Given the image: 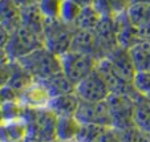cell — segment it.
I'll list each match as a JSON object with an SVG mask.
<instances>
[{
    "instance_id": "obj_1",
    "label": "cell",
    "mask_w": 150,
    "mask_h": 142,
    "mask_svg": "<svg viewBox=\"0 0 150 142\" xmlns=\"http://www.w3.org/2000/svg\"><path fill=\"white\" fill-rule=\"evenodd\" d=\"M16 61L31 74L33 81L45 80L62 71L60 56L54 54L45 47H41Z\"/></svg>"
},
{
    "instance_id": "obj_2",
    "label": "cell",
    "mask_w": 150,
    "mask_h": 142,
    "mask_svg": "<svg viewBox=\"0 0 150 142\" xmlns=\"http://www.w3.org/2000/svg\"><path fill=\"white\" fill-rule=\"evenodd\" d=\"M74 31L76 28L73 25L64 23L60 17L45 19L44 29H42L44 47L57 56L67 53L71 51Z\"/></svg>"
},
{
    "instance_id": "obj_3",
    "label": "cell",
    "mask_w": 150,
    "mask_h": 142,
    "mask_svg": "<svg viewBox=\"0 0 150 142\" xmlns=\"http://www.w3.org/2000/svg\"><path fill=\"white\" fill-rule=\"evenodd\" d=\"M41 47H44L41 36L20 27L17 31L9 35L4 51L9 61H16Z\"/></svg>"
},
{
    "instance_id": "obj_4",
    "label": "cell",
    "mask_w": 150,
    "mask_h": 142,
    "mask_svg": "<svg viewBox=\"0 0 150 142\" xmlns=\"http://www.w3.org/2000/svg\"><path fill=\"white\" fill-rule=\"evenodd\" d=\"M60 61H61L62 72L74 85H77L81 80H84L89 73H92L97 65L96 59L74 51H69L61 54Z\"/></svg>"
},
{
    "instance_id": "obj_5",
    "label": "cell",
    "mask_w": 150,
    "mask_h": 142,
    "mask_svg": "<svg viewBox=\"0 0 150 142\" xmlns=\"http://www.w3.org/2000/svg\"><path fill=\"white\" fill-rule=\"evenodd\" d=\"M96 69L105 78L110 93L127 96V97H132L133 100L139 94L138 92H137V89L134 88L133 80H129L125 76H122L116 69V66L110 63V60H109L108 57H104V59L98 60V61H97V65H96Z\"/></svg>"
},
{
    "instance_id": "obj_6",
    "label": "cell",
    "mask_w": 150,
    "mask_h": 142,
    "mask_svg": "<svg viewBox=\"0 0 150 142\" xmlns=\"http://www.w3.org/2000/svg\"><path fill=\"white\" fill-rule=\"evenodd\" d=\"M112 117V128L124 130L134 126V109L136 102L132 97L110 93L106 98Z\"/></svg>"
},
{
    "instance_id": "obj_7",
    "label": "cell",
    "mask_w": 150,
    "mask_h": 142,
    "mask_svg": "<svg viewBox=\"0 0 150 142\" xmlns=\"http://www.w3.org/2000/svg\"><path fill=\"white\" fill-rule=\"evenodd\" d=\"M74 92L80 97V100L91 101V102L105 101L110 94L108 84L97 69H94L84 80H81L76 85Z\"/></svg>"
},
{
    "instance_id": "obj_8",
    "label": "cell",
    "mask_w": 150,
    "mask_h": 142,
    "mask_svg": "<svg viewBox=\"0 0 150 142\" xmlns=\"http://www.w3.org/2000/svg\"><path fill=\"white\" fill-rule=\"evenodd\" d=\"M74 117L81 125L84 124H96L101 126H112V117L110 110L106 100L98 101V102H91L80 100L79 108H77Z\"/></svg>"
},
{
    "instance_id": "obj_9",
    "label": "cell",
    "mask_w": 150,
    "mask_h": 142,
    "mask_svg": "<svg viewBox=\"0 0 150 142\" xmlns=\"http://www.w3.org/2000/svg\"><path fill=\"white\" fill-rule=\"evenodd\" d=\"M97 43L104 57H106L114 48L118 47L117 41V25L114 16H101L98 25L94 29Z\"/></svg>"
},
{
    "instance_id": "obj_10",
    "label": "cell",
    "mask_w": 150,
    "mask_h": 142,
    "mask_svg": "<svg viewBox=\"0 0 150 142\" xmlns=\"http://www.w3.org/2000/svg\"><path fill=\"white\" fill-rule=\"evenodd\" d=\"M114 20H116L117 25V41H118L120 47L130 49L138 43H141L138 27L132 23L130 17L127 15V11L116 15Z\"/></svg>"
},
{
    "instance_id": "obj_11",
    "label": "cell",
    "mask_w": 150,
    "mask_h": 142,
    "mask_svg": "<svg viewBox=\"0 0 150 142\" xmlns=\"http://www.w3.org/2000/svg\"><path fill=\"white\" fill-rule=\"evenodd\" d=\"M51 100L48 90L40 81H33L29 86L21 90L17 96V101L25 108L41 109L47 108Z\"/></svg>"
},
{
    "instance_id": "obj_12",
    "label": "cell",
    "mask_w": 150,
    "mask_h": 142,
    "mask_svg": "<svg viewBox=\"0 0 150 142\" xmlns=\"http://www.w3.org/2000/svg\"><path fill=\"white\" fill-rule=\"evenodd\" d=\"M71 51L79 52V53L91 56L96 59L97 61L104 59L101 49L97 43L96 35L93 31H82V29H76L73 36V41H72Z\"/></svg>"
},
{
    "instance_id": "obj_13",
    "label": "cell",
    "mask_w": 150,
    "mask_h": 142,
    "mask_svg": "<svg viewBox=\"0 0 150 142\" xmlns=\"http://www.w3.org/2000/svg\"><path fill=\"white\" fill-rule=\"evenodd\" d=\"M80 104V97L73 93H67L61 96L51 97L47 108L53 112L57 117H72L74 116Z\"/></svg>"
},
{
    "instance_id": "obj_14",
    "label": "cell",
    "mask_w": 150,
    "mask_h": 142,
    "mask_svg": "<svg viewBox=\"0 0 150 142\" xmlns=\"http://www.w3.org/2000/svg\"><path fill=\"white\" fill-rule=\"evenodd\" d=\"M0 25L9 35L21 27L20 8L13 0H0Z\"/></svg>"
},
{
    "instance_id": "obj_15",
    "label": "cell",
    "mask_w": 150,
    "mask_h": 142,
    "mask_svg": "<svg viewBox=\"0 0 150 142\" xmlns=\"http://www.w3.org/2000/svg\"><path fill=\"white\" fill-rule=\"evenodd\" d=\"M106 57L110 60V63L116 66V69L122 74V76H125L129 80H133V77H134V74H136L137 71H136V66H134V64H133V60H132L130 51H129V49L118 45Z\"/></svg>"
},
{
    "instance_id": "obj_16",
    "label": "cell",
    "mask_w": 150,
    "mask_h": 142,
    "mask_svg": "<svg viewBox=\"0 0 150 142\" xmlns=\"http://www.w3.org/2000/svg\"><path fill=\"white\" fill-rule=\"evenodd\" d=\"M20 21H21L23 28L28 29V31L42 37V29H44L45 17L41 13L39 6L20 8Z\"/></svg>"
},
{
    "instance_id": "obj_17",
    "label": "cell",
    "mask_w": 150,
    "mask_h": 142,
    "mask_svg": "<svg viewBox=\"0 0 150 142\" xmlns=\"http://www.w3.org/2000/svg\"><path fill=\"white\" fill-rule=\"evenodd\" d=\"M40 83L45 86V89L48 90L51 97L61 96V94H67V93H73L76 90V85L65 76V73L62 71L45 80H41Z\"/></svg>"
},
{
    "instance_id": "obj_18",
    "label": "cell",
    "mask_w": 150,
    "mask_h": 142,
    "mask_svg": "<svg viewBox=\"0 0 150 142\" xmlns=\"http://www.w3.org/2000/svg\"><path fill=\"white\" fill-rule=\"evenodd\" d=\"M134 125L150 136V100L145 94L139 93L134 98Z\"/></svg>"
},
{
    "instance_id": "obj_19",
    "label": "cell",
    "mask_w": 150,
    "mask_h": 142,
    "mask_svg": "<svg viewBox=\"0 0 150 142\" xmlns=\"http://www.w3.org/2000/svg\"><path fill=\"white\" fill-rule=\"evenodd\" d=\"M33 83L32 76L20 65L17 61H9V78L7 85L13 88L17 93L29 86Z\"/></svg>"
},
{
    "instance_id": "obj_20",
    "label": "cell",
    "mask_w": 150,
    "mask_h": 142,
    "mask_svg": "<svg viewBox=\"0 0 150 142\" xmlns=\"http://www.w3.org/2000/svg\"><path fill=\"white\" fill-rule=\"evenodd\" d=\"M81 124L76 117H57L56 125V139L62 142H72L76 139V136L80 130Z\"/></svg>"
},
{
    "instance_id": "obj_21",
    "label": "cell",
    "mask_w": 150,
    "mask_h": 142,
    "mask_svg": "<svg viewBox=\"0 0 150 142\" xmlns=\"http://www.w3.org/2000/svg\"><path fill=\"white\" fill-rule=\"evenodd\" d=\"M27 136V128L23 121L0 124V141L1 142H21Z\"/></svg>"
},
{
    "instance_id": "obj_22",
    "label": "cell",
    "mask_w": 150,
    "mask_h": 142,
    "mask_svg": "<svg viewBox=\"0 0 150 142\" xmlns=\"http://www.w3.org/2000/svg\"><path fill=\"white\" fill-rule=\"evenodd\" d=\"M100 20H101V15L98 13V11L93 6H86L82 7L73 27L76 29H82V31H94L96 27L98 25Z\"/></svg>"
},
{
    "instance_id": "obj_23",
    "label": "cell",
    "mask_w": 150,
    "mask_h": 142,
    "mask_svg": "<svg viewBox=\"0 0 150 142\" xmlns=\"http://www.w3.org/2000/svg\"><path fill=\"white\" fill-rule=\"evenodd\" d=\"M92 6L98 11L101 16H116L127 11L130 0H93Z\"/></svg>"
},
{
    "instance_id": "obj_24",
    "label": "cell",
    "mask_w": 150,
    "mask_h": 142,
    "mask_svg": "<svg viewBox=\"0 0 150 142\" xmlns=\"http://www.w3.org/2000/svg\"><path fill=\"white\" fill-rule=\"evenodd\" d=\"M129 51L136 71H150V43L141 41Z\"/></svg>"
},
{
    "instance_id": "obj_25",
    "label": "cell",
    "mask_w": 150,
    "mask_h": 142,
    "mask_svg": "<svg viewBox=\"0 0 150 142\" xmlns=\"http://www.w3.org/2000/svg\"><path fill=\"white\" fill-rule=\"evenodd\" d=\"M24 109L17 100L12 101H3L0 102V112H1V122H13V121H23ZM24 122V121H23Z\"/></svg>"
},
{
    "instance_id": "obj_26",
    "label": "cell",
    "mask_w": 150,
    "mask_h": 142,
    "mask_svg": "<svg viewBox=\"0 0 150 142\" xmlns=\"http://www.w3.org/2000/svg\"><path fill=\"white\" fill-rule=\"evenodd\" d=\"M82 7L79 3H76L74 0H62L61 7H60V15L59 17L67 24L73 25L74 21L77 20L80 12H81Z\"/></svg>"
},
{
    "instance_id": "obj_27",
    "label": "cell",
    "mask_w": 150,
    "mask_h": 142,
    "mask_svg": "<svg viewBox=\"0 0 150 142\" xmlns=\"http://www.w3.org/2000/svg\"><path fill=\"white\" fill-rule=\"evenodd\" d=\"M127 15L132 23L137 27L150 23V4H130L127 8Z\"/></svg>"
},
{
    "instance_id": "obj_28",
    "label": "cell",
    "mask_w": 150,
    "mask_h": 142,
    "mask_svg": "<svg viewBox=\"0 0 150 142\" xmlns=\"http://www.w3.org/2000/svg\"><path fill=\"white\" fill-rule=\"evenodd\" d=\"M106 126L96 125V124H84L80 126V130L76 136V142H96Z\"/></svg>"
},
{
    "instance_id": "obj_29",
    "label": "cell",
    "mask_w": 150,
    "mask_h": 142,
    "mask_svg": "<svg viewBox=\"0 0 150 142\" xmlns=\"http://www.w3.org/2000/svg\"><path fill=\"white\" fill-rule=\"evenodd\" d=\"M120 142H150V136L138 129L136 125L124 130H118Z\"/></svg>"
},
{
    "instance_id": "obj_30",
    "label": "cell",
    "mask_w": 150,
    "mask_h": 142,
    "mask_svg": "<svg viewBox=\"0 0 150 142\" xmlns=\"http://www.w3.org/2000/svg\"><path fill=\"white\" fill-rule=\"evenodd\" d=\"M62 0H40L39 8L45 19H57Z\"/></svg>"
},
{
    "instance_id": "obj_31",
    "label": "cell",
    "mask_w": 150,
    "mask_h": 142,
    "mask_svg": "<svg viewBox=\"0 0 150 142\" xmlns=\"http://www.w3.org/2000/svg\"><path fill=\"white\" fill-rule=\"evenodd\" d=\"M133 84L138 93L146 96L150 92V71H137L133 77Z\"/></svg>"
},
{
    "instance_id": "obj_32",
    "label": "cell",
    "mask_w": 150,
    "mask_h": 142,
    "mask_svg": "<svg viewBox=\"0 0 150 142\" xmlns=\"http://www.w3.org/2000/svg\"><path fill=\"white\" fill-rule=\"evenodd\" d=\"M96 142H120V134H118V130L112 126L106 128L102 134L98 137Z\"/></svg>"
},
{
    "instance_id": "obj_33",
    "label": "cell",
    "mask_w": 150,
    "mask_h": 142,
    "mask_svg": "<svg viewBox=\"0 0 150 142\" xmlns=\"http://www.w3.org/2000/svg\"><path fill=\"white\" fill-rule=\"evenodd\" d=\"M17 93L13 88H11L9 85H4L0 88V102H3V101H12V100H17Z\"/></svg>"
},
{
    "instance_id": "obj_34",
    "label": "cell",
    "mask_w": 150,
    "mask_h": 142,
    "mask_svg": "<svg viewBox=\"0 0 150 142\" xmlns=\"http://www.w3.org/2000/svg\"><path fill=\"white\" fill-rule=\"evenodd\" d=\"M138 32H139V37L141 41H150V23L142 24L138 27Z\"/></svg>"
},
{
    "instance_id": "obj_35",
    "label": "cell",
    "mask_w": 150,
    "mask_h": 142,
    "mask_svg": "<svg viewBox=\"0 0 150 142\" xmlns=\"http://www.w3.org/2000/svg\"><path fill=\"white\" fill-rule=\"evenodd\" d=\"M13 1L19 6V8L31 7V6H39V3H40V0H13Z\"/></svg>"
},
{
    "instance_id": "obj_36",
    "label": "cell",
    "mask_w": 150,
    "mask_h": 142,
    "mask_svg": "<svg viewBox=\"0 0 150 142\" xmlns=\"http://www.w3.org/2000/svg\"><path fill=\"white\" fill-rule=\"evenodd\" d=\"M8 39H9V33L0 25V48H6Z\"/></svg>"
},
{
    "instance_id": "obj_37",
    "label": "cell",
    "mask_w": 150,
    "mask_h": 142,
    "mask_svg": "<svg viewBox=\"0 0 150 142\" xmlns=\"http://www.w3.org/2000/svg\"><path fill=\"white\" fill-rule=\"evenodd\" d=\"M7 61H9V60H8V57H7L6 51H4V48H0V64L7 63Z\"/></svg>"
},
{
    "instance_id": "obj_38",
    "label": "cell",
    "mask_w": 150,
    "mask_h": 142,
    "mask_svg": "<svg viewBox=\"0 0 150 142\" xmlns=\"http://www.w3.org/2000/svg\"><path fill=\"white\" fill-rule=\"evenodd\" d=\"M76 3H79L81 7H86V6H92L93 0H74Z\"/></svg>"
},
{
    "instance_id": "obj_39",
    "label": "cell",
    "mask_w": 150,
    "mask_h": 142,
    "mask_svg": "<svg viewBox=\"0 0 150 142\" xmlns=\"http://www.w3.org/2000/svg\"><path fill=\"white\" fill-rule=\"evenodd\" d=\"M130 4H150V0H130Z\"/></svg>"
},
{
    "instance_id": "obj_40",
    "label": "cell",
    "mask_w": 150,
    "mask_h": 142,
    "mask_svg": "<svg viewBox=\"0 0 150 142\" xmlns=\"http://www.w3.org/2000/svg\"><path fill=\"white\" fill-rule=\"evenodd\" d=\"M21 142H41V141H39V139H35V138H29V137H25V138H24Z\"/></svg>"
},
{
    "instance_id": "obj_41",
    "label": "cell",
    "mask_w": 150,
    "mask_h": 142,
    "mask_svg": "<svg viewBox=\"0 0 150 142\" xmlns=\"http://www.w3.org/2000/svg\"><path fill=\"white\" fill-rule=\"evenodd\" d=\"M146 97H147V98H149V100H150V92H149V93H147V94H146Z\"/></svg>"
},
{
    "instance_id": "obj_42",
    "label": "cell",
    "mask_w": 150,
    "mask_h": 142,
    "mask_svg": "<svg viewBox=\"0 0 150 142\" xmlns=\"http://www.w3.org/2000/svg\"><path fill=\"white\" fill-rule=\"evenodd\" d=\"M52 142H62V141H59V139H54V141H52Z\"/></svg>"
},
{
    "instance_id": "obj_43",
    "label": "cell",
    "mask_w": 150,
    "mask_h": 142,
    "mask_svg": "<svg viewBox=\"0 0 150 142\" xmlns=\"http://www.w3.org/2000/svg\"><path fill=\"white\" fill-rule=\"evenodd\" d=\"M72 142H76V141H72Z\"/></svg>"
},
{
    "instance_id": "obj_44",
    "label": "cell",
    "mask_w": 150,
    "mask_h": 142,
    "mask_svg": "<svg viewBox=\"0 0 150 142\" xmlns=\"http://www.w3.org/2000/svg\"><path fill=\"white\" fill-rule=\"evenodd\" d=\"M147 43H150V41H147Z\"/></svg>"
},
{
    "instance_id": "obj_45",
    "label": "cell",
    "mask_w": 150,
    "mask_h": 142,
    "mask_svg": "<svg viewBox=\"0 0 150 142\" xmlns=\"http://www.w3.org/2000/svg\"><path fill=\"white\" fill-rule=\"evenodd\" d=\"M0 142H1V141H0Z\"/></svg>"
}]
</instances>
